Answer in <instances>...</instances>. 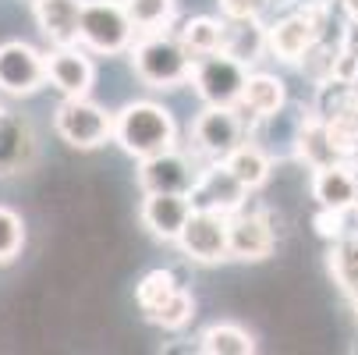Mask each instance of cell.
Returning a JSON list of instances; mask_svg holds the SVG:
<instances>
[{"mask_svg": "<svg viewBox=\"0 0 358 355\" xmlns=\"http://www.w3.org/2000/svg\"><path fill=\"white\" fill-rule=\"evenodd\" d=\"M199 351H206V355H252L255 337L238 323H213L199 334Z\"/></svg>", "mask_w": 358, "mask_h": 355, "instance_id": "7402d4cb", "label": "cell"}, {"mask_svg": "<svg viewBox=\"0 0 358 355\" xmlns=\"http://www.w3.org/2000/svg\"><path fill=\"white\" fill-rule=\"evenodd\" d=\"M178 288H181V284H178V277H174L171 270H149V274L135 284V302H138L142 313H152V309H160Z\"/></svg>", "mask_w": 358, "mask_h": 355, "instance_id": "484cf974", "label": "cell"}, {"mask_svg": "<svg viewBox=\"0 0 358 355\" xmlns=\"http://www.w3.org/2000/svg\"><path fill=\"white\" fill-rule=\"evenodd\" d=\"M245 132L248 128H245V121L238 118L234 107H206L192 125L195 149L206 160H227L245 142Z\"/></svg>", "mask_w": 358, "mask_h": 355, "instance_id": "9c48e42d", "label": "cell"}, {"mask_svg": "<svg viewBox=\"0 0 358 355\" xmlns=\"http://www.w3.org/2000/svg\"><path fill=\"white\" fill-rule=\"evenodd\" d=\"M114 142L128 157L145 160L178 146V125L167 107L152 104V99H135L114 114Z\"/></svg>", "mask_w": 358, "mask_h": 355, "instance_id": "6da1fadb", "label": "cell"}, {"mask_svg": "<svg viewBox=\"0 0 358 355\" xmlns=\"http://www.w3.org/2000/svg\"><path fill=\"white\" fill-rule=\"evenodd\" d=\"M36 160V135L25 118L8 114L0 125V174H25Z\"/></svg>", "mask_w": 358, "mask_h": 355, "instance_id": "d6986e66", "label": "cell"}, {"mask_svg": "<svg viewBox=\"0 0 358 355\" xmlns=\"http://www.w3.org/2000/svg\"><path fill=\"white\" fill-rule=\"evenodd\" d=\"M234 174H238V181L241 185H248L252 192L259 188V185H266V178H270V171H273V164H270V157L263 153L255 142H241L234 153L224 160Z\"/></svg>", "mask_w": 358, "mask_h": 355, "instance_id": "d4e9b609", "label": "cell"}, {"mask_svg": "<svg viewBox=\"0 0 358 355\" xmlns=\"http://www.w3.org/2000/svg\"><path fill=\"white\" fill-rule=\"evenodd\" d=\"M199 164L185 153H178V146L167 153L145 157L138 160V188L145 192H178V195H192L195 181H199Z\"/></svg>", "mask_w": 358, "mask_h": 355, "instance_id": "30bf717a", "label": "cell"}, {"mask_svg": "<svg viewBox=\"0 0 358 355\" xmlns=\"http://www.w3.org/2000/svg\"><path fill=\"white\" fill-rule=\"evenodd\" d=\"M192 214H195L192 195H178V192H145L138 210L145 231L160 242H178Z\"/></svg>", "mask_w": 358, "mask_h": 355, "instance_id": "7c38bea8", "label": "cell"}, {"mask_svg": "<svg viewBox=\"0 0 358 355\" xmlns=\"http://www.w3.org/2000/svg\"><path fill=\"white\" fill-rule=\"evenodd\" d=\"M266 39H270V54L284 64H301V57L323 39L320 29H313V22L301 11H291L284 18H277L273 25H266Z\"/></svg>", "mask_w": 358, "mask_h": 355, "instance_id": "9a60e30c", "label": "cell"}, {"mask_svg": "<svg viewBox=\"0 0 358 355\" xmlns=\"http://www.w3.org/2000/svg\"><path fill=\"white\" fill-rule=\"evenodd\" d=\"M313 199L320 202V207H330V210L358 207V174H355V167L348 160H341V164L313 171Z\"/></svg>", "mask_w": 358, "mask_h": 355, "instance_id": "ac0fdd59", "label": "cell"}, {"mask_svg": "<svg viewBox=\"0 0 358 355\" xmlns=\"http://www.w3.org/2000/svg\"><path fill=\"white\" fill-rule=\"evenodd\" d=\"M217 4H220V15L234 22V18H259L266 0H217Z\"/></svg>", "mask_w": 358, "mask_h": 355, "instance_id": "f546056e", "label": "cell"}, {"mask_svg": "<svg viewBox=\"0 0 358 355\" xmlns=\"http://www.w3.org/2000/svg\"><path fill=\"white\" fill-rule=\"evenodd\" d=\"M54 128L71 149H99L103 142H114V114H107L89 96H64L54 111Z\"/></svg>", "mask_w": 358, "mask_h": 355, "instance_id": "277c9868", "label": "cell"}, {"mask_svg": "<svg viewBox=\"0 0 358 355\" xmlns=\"http://www.w3.org/2000/svg\"><path fill=\"white\" fill-rule=\"evenodd\" d=\"M355 118H358V104H355Z\"/></svg>", "mask_w": 358, "mask_h": 355, "instance_id": "d6a6232c", "label": "cell"}, {"mask_svg": "<svg viewBox=\"0 0 358 355\" xmlns=\"http://www.w3.org/2000/svg\"><path fill=\"white\" fill-rule=\"evenodd\" d=\"M29 4H39V0H29Z\"/></svg>", "mask_w": 358, "mask_h": 355, "instance_id": "836d02e7", "label": "cell"}, {"mask_svg": "<svg viewBox=\"0 0 358 355\" xmlns=\"http://www.w3.org/2000/svg\"><path fill=\"white\" fill-rule=\"evenodd\" d=\"M294 157H298L305 167H309V171H320V167H330V164L348 160L341 149H337L334 135H330V125H327L316 111L298 125V135H294Z\"/></svg>", "mask_w": 358, "mask_h": 355, "instance_id": "e0dca14e", "label": "cell"}, {"mask_svg": "<svg viewBox=\"0 0 358 355\" xmlns=\"http://www.w3.org/2000/svg\"><path fill=\"white\" fill-rule=\"evenodd\" d=\"M82 8L85 0H39V4H32L36 25L50 39V46L82 43Z\"/></svg>", "mask_w": 358, "mask_h": 355, "instance_id": "2e32d148", "label": "cell"}, {"mask_svg": "<svg viewBox=\"0 0 358 355\" xmlns=\"http://www.w3.org/2000/svg\"><path fill=\"white\" fill-rule=\"evenodd\" d=\"M4 118H8V111H4V107H0V125H4Z\"/></svg>", "mask_w": 358, "mask_h": 355, "instance_id": "1f68e13d", "label": "cell"}, {"mask_svg": "<svg viewBox=\"0 0 358 355\" xmlns=\"http://www.w3.org/2000/svg\"><path fill=\"white\" fill-rule=\"evenodd\" d=\"M178 249L195 263L231 260V217L213 210H195L178 238Z\"/></svg>", "mask_w": 358, "mask_h": 355, "instance_id": "8992f818", "label": "cell"}, {"mask_svg": "<svg viewBox=\"0 0 358 355\" xmlns=\"http://www.w3.org/2000/svg\"><path fill=\"white\" fill-rule=\"evenodd\" d=\"M50 82L46 75V54L22 39L0 43V92L8 96H32Z\"/></svg>", "mask_w": 358, "mask_h": 355, "instance_id": "52a82bcc", "label": "cell"}, {"mask_svg": "<svg viewBox=\"0 0 358 355\" xmlns=\"http://www.w3.org/2000/svg\"><path fill=\"white\" fill-rule=\"evenodd\" d=\"M192 316H195V298H192L185 288H178L160 309L145 313L149 323H157V327H164V330H185V327L192 323Z\"/></svg>", "mask_w": 358, "mask_h": 355, "instance_id": "4316f807", "label": "cell"}, {"mask_svg": "<svg viewBox=\"0 0 358 355\" xmlns=\"http://www.w3.org/2000/svg\"><path fill=\"white\" fill-rule=\"evenodd\" d=\"M273 252V228L263 210L231 214V260L259 263Z\"/></svg>", "mask_w": 358, "mask_h": 355, "instance_id": "5bb4252c", "label": "cell"}, {"mask_svg": "<svg viewBox=\"0 0 358 355\" xmlns=\"http://www.w3.org/2000/svg\"><path fill=\"white\" fill-rule=\"evenodd\" d=\"M135 25L124 0H85L82 8V46L99 57H117L135 43Z\"/></svg>", "mask_w": 358, "mask_h": 355, "instance_id": "3957f363", "label": "cell"}, {"mask_svg": "<svg viewBox=\"0 0 358 355\" xmlns=\"http://www.w3.org/2000/svg\"><path fill=\"white\" fill-rule=\"evenodd\" d=\"M25 245V224L11 207H0V263H11L22 256Z\"/></svg>", "mask_w": 358, "mask_h": 355, "instance_id": "83f0119b", "label": "cell"}, {"mask_svg": "<svg viewBox=\"0 0 358 355\" xmlns=\"http://www.w3.org/2000/svg\"><path fill=\"white\" fill-rule=\"evenodd\" d=\"M341 8H344L348 22H358V0H341Z\"/></svg>", "mask_w": 358, "mask_h": 355, "instance_id": "4dcf8cb0", "label": "cell"}, {"mask_svg": "<svg viewBox=\"0 0 358 355\" xmlns=\"http://www.w3.org/2000/svg\"><path fill=\"white\" fill-rule=\"evenodd\" d=\"M135 32H167L178 22V0H124Z\"/></svg>", "mask_w": 358, "mask_h": 355, "instance_id": "603a6c76", "label": "cell"}, {"mask_svg": "<svg viewBox=\"0 0 358 355\" xmlns=\"http://www.w3.org/2000/svg\"><path fill=\"white\" fill-rule=\"evenodd\" d=\"M131 68L149 89H178L192 82L195 54L171 32H142L131 43Z\"/></svg>", "mask_w": 358, "mask_h": 355, "instance_id": "7a4b0ae2", "label": "cell"}, {"mask_svg": "<svg viewBox=\"0 0 358 355\" xmlns=\"http://www.w3.org/2000/svg\"><path fill=\"white\" fill-rule=\"evenodd\" d=\"M248 185L238 181V174L224 164V160H210L206 167L199 171V181L192 188V207L195 210H213V214H238L245 210V202H248Z\"/></svg>", "mask_w": 358, "mask_h": 355, "instance_id": "ba28073f", "label": "cell"}, {"mask_svg": "<svg viewBox=\"0 0 358 355\" xmlns=\"http://www.w3.org/2000/svg\"><path fill=\"white\" fill-rule=\"evenodd\" d=\"M46 75L61 96H89L92 82H96V64L85 54L82 43H68V46H50L46 50Z\"/></svg>", "mask_w": 358, "mask_h": 355, "instance_id": "8fae6325", "label": "cell"}, {"mask_svg": "<svg viewBox=\"0 0 358 355\" xmlns=\"http://www.w3.org/2000/svg\"><path fill=\"white\" fill-rule=\"evenodd\" d=\"M351 210H355V207H351ZM351 210H330V207H320L316 217H313L316 235H320V238H330V242H337L341 235H348V231H351V228H348Z\"/></svg>", "mask_w": 358, "mask_h": 355, "instance_id": "f1b7e54d", "label": "cell"}, {"mask_svg": "<svg viewBox=\"0 0 358 355\" xmlns=\"http://www.w3.org/2000/svg\"><path fill=\"white\" fill-rule=\"evenodd\" d=\"M248 68L241 61H234L224 50H213V54H202L195 57L192 68V85L199 92V99L206 107H234L245 85H248Z\"/></svg>", "mask_w": 358, "mask_h": 355, "instance_id": "5b68a950", "label": "cell"}, {"mask_svg": "<svg viewBox=\"0 0 358 355\" xmlns=\"http://www.w3.org/2000/svg\"><path fill=\"white\" fill-rule=\"evenodd\" d=\"M224 32H227V22H224V18H206V15L188 18V22L178 29L181 43L192 50L195 57L213 54V50H224Z\"/></svg>", "mask_w": 358, "mask_h": 355, "instance_id": "cb8c5ba5", "label": "cell"}, {"mask_svg": "<svg viewBox=\"0 0 358 355\" xmlns=\"http://www.w3.org/2000/svg\"><path fill=\"white\" fill-rule=\"evenodd\" d=\"M227 32H224V54H231L234 61H241L245 68H252L255 61H263V54H270V39H266V25L259 18H224Z\"/></svg>", "mask_w": 358, "mask_h": 355, "instance_id": "ffe728a7", "label": "cell"}, {"mask_svg": "<svg viewBox=\"0 0 358 355\" xmlns=\"http://www.w3.org/2000/svg\"><path fill=\"white\" fill-rule=\"evenodd\" d=\"M287 104V89H284V78L270 75V71H252L248 75V85L241 92V99L234 104L238 118L245 121V128H255L266 118H277Z\"/></svg>", "mask_w": 358, "mask_h": 355, "instance_id": "4fadbf2b", "label": "cell"}, {"mask_svg": "<svg viewBox=\"0 0 358 355\" xmlns=\"http://www.w3.org/2000/svg\"><path fill=\"white\" fill-rule=\"evenodd\" d=\"M327 270L348 298H358V231H348L334 242L327 252Z\"/></svg>", "mask_w": 358, "mask_h": 355, "instance_id": "44dd1931", "label": "cell"}]
</instances>
